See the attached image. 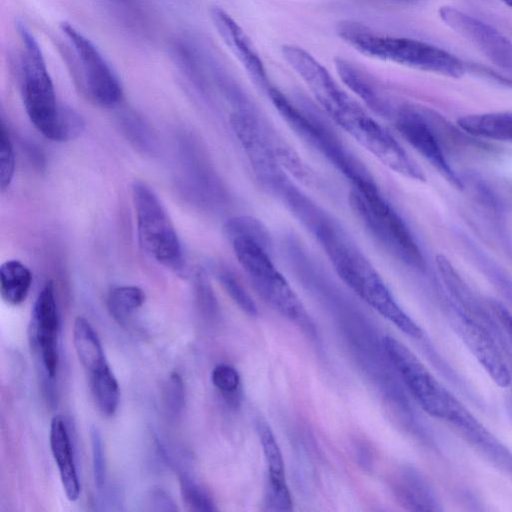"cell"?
Masks as SVG:
<instances>
[{"instance_id": "cell-1", "label": "cell", "mask_w": 512, "mask_h": 512, "mask_svg": "<svg viewBox=\"0 0 512 512\" xmlns=\"http://www.w3.org/2000/svg\"><path fill=\"white\" fill-rule=\"evenodd\" d=\"M314 237L337 275L356 295L406 335L422 336L421 327L401 308L371 262L336 221L321 227Z\"/></svg>"}, {"instance_id": "cell-2", "label": "cell", "mask_w": 512, "mask_h": 512, "mask_svg": "<svg viewBox=\"0 0 512 512\" xmlns=\"http://www.w3.org/2000/svg\"><path fill=\"white\" fill-rule=\"evenodd\" d=\"M16 29L21 43V94L26 114L47 139L67 142L85 129L81 115L59 104L41 47L29 28L20 21Z\"/></svg>"}, {"instance_id": "cell-3", "label": "cell", "mask_w": 512, "mask_h": 512, "mask_svg": "<svg viewBox=\"0 0 512 512\" xmlns=\"http://www.w3.org/2000/svg\"><path fill=\"white\" fill-rule=\"evenodd\" d=\"M336 33L355 50L376 59L452 78H460L466 71L456 56L420 40L378 34L348 20L338 23Z\"/></svg>"}, {"instance_id": "cell-4", "label": "cell", "mask_w": 512, "mask_h": 512, "mask_svg": "<svg viewBox=\"0 0 512 512\" xmlns=\"http://www.w3.org/2000/svg\"><path fill=\"white\" fill-rule=\"evenodd\" d=\"M227 240L260 296L307 334H313L314 326L307 310L272 259V245L243 236Z\"/></svg>"}, {"instance_id": "cell-5", "label": "cell", "mask_w": 512, "mask_h": 512, "mask_svg": "<svg viewBox=\"0 0 512 512\" xmlns=\"http://www.w3.org/2000/svg\"><path fill=\"white\" fill-rule=\"evenodd\" d=\"M59 33V47L80 94L96 106H116L123 97V89L98 48L66 21L59 24Z\"/></svg>"}, {"instance_id": "cell-6", "label": "cell", "mask_w": 512, "mask_h": 512, "mask_svg": "<svg viewBox=\"0 0 512 512\" xmlns=\"http://www.w3.org/2000/svg\"><path fill=\"white\" fill-rule=\"evenodd\" d=\"M349 202L366 230L390 255L412 268L424 267V258L417 242L376 183L353 187Z\"/></svg>"}, {"instance_id": "cell-7", "label": "cell", "mask_w": 512, "mask_h": 512, "mask_svg": "<svg viewBox=\"0 0 512 512\" xmlns=\"http://www.w3.org/2000/svg\"><path fill=\"white\" fill-rule=\"evenodd\" d=\"M266 94L295 134L324 156L353 187L375 182L365 166L315 113L299 107L273 85L268 88Z\"/></svg>"}, {"instance_id": "cell-8", "label": "cell", "mask_w": 512, "mask_h": 512, "mask_svg": "<svg viewBox=\"0 0 512 512\" xmlns=\"http://www.w3.org/2000/svg\"><path fill=\"white\" fill-rule=\"evenodd\" d=\"M131 192L141 247L160 265L179 275L185 274L183 248L161 200L143 181L135 180Z\"/></svg>"}, {"instance_id": "cell-9", "label": "cell", "mask_w": 512, "mask_h": 512, "mask_svg": "<svg viewBox=\"0 0 512 512\" xmlns=\"http://www.w3.org/2000/svg\"><path fill=\"white\" fill-rule=\"evenodd\" d=\"M383 346L420 407L430 416L448 421L459 405L455 398L401 341L385 336Z\"/></svg>"}, {"instance_id": "cell-10", "label": "cell", "mask_w": 512, "mask_h": 512, "mask_svg": "<svg viewBox=\"0 0 512 512\" xmlns=\"http://www.w3.org/2000/svg\"><path fill=\"white\" fill-rule=\"evenodd\" d=\"M340 127L392 171L410 179L425 180L422 170L401 144L364 109Z\"/></svg>"}, {"instance_id": "cell-11", "label": "cell", "mask_w": 512, "mask_h": 512, "mask_svg": "<svg viewBox=\"0 0 512 512\" xmlns=\"http://www.w3.org/2000/svg\"><path fill=\"white\" fill-rule=\"evenodd\" d=\"M281 54L335 123L358 105L338 85L329 71L303 48L285 44L281 47Z\"/></svg>"}, {"instance_id": "cell-12", "label": "cell", "mask_w": 512, "mask_h": 512, "mask_svg": "<svg viewBox=\"0 0 512 512\" xmlns=\"http://www.w3.org/2000/svg\"><path fill=\"white\" fill-rule=\"evenodd\" d=\"M429 109L406 105L396 114L395 126L406 141L423 156L451 185L462 188V183L447 161L439 139L433 130Z\"/></svg>"}, {"instance_id": "cell-13", "label": "cell", "mask_w": 512, "mask_h": 512, "mask_svg": "<svg viewBox=\"0 0 512 512\" xmlns=\"http://www.w3.org/2000/svg\"><path fill=\"white\" fill-rule=\"evenodd\" d=\"M441 20L467 39L496 66L512 73V41L490 25L451 6L439 9Z\"/></svg>"}, {"instance_id": "cell-14", "label": "cell", "mask_w": 512, "mask_h": 512, "mask_svg": "<svg viewBox=\"0 0 512 512\" xmlns=\"http://www.w3.org/2000/svg\"><path fill=\"white\" fill-rule=\"evenodd\" d=\"M32 343L39 353L46 376L55 378L59 366L60 316L52 281L40 290L32 310Z\"/></svg>"}, {"instance_id": "cell-15", "label": "cell", "mask_w": 512, "mask_h": 512, "mask_svg": "<svg viewBox=\"0 0 512 512\" xmlns=\"http://www.w3.org/2000/svg\"><path fill=\"white\" fill-rule=\"evenodd\" d=\"M210 18L223 43L263 91L272 85L258 51L239 24L220 7L210 10Z\"/></svg>"}, {"instance_id": "cell-16", "label": "cell", "mask_w": 512, "mask_h": 512, "mask_svg": "<svg viewBox=\"0 0 512 512\" xmlns=\"http://www.w3.org/2000/svg\"><path fill=\"white\" fill-rule=\"evenodd\" d=\"M456 330L496 384L506 387L511 382L508 366L488 333L473 319L461 315Z\"/></svg>"}, {"instance_id": "cell-17", "label": "cell", "mask_w": 512, "mask_h": 512, "mask_svg": "<svg viewBox=\"0 0 512 512\" xmlns=\"http://www.w3.org/2000/svg\"><path fill=\"white\" fill-rule=\"evenodd\" d=\"M257 431L268 468L269 503L273 510L291 511L292 498L286 482L284 460L278 442L267 423L259 422Z\"/></svg>"}, {"instance_id": "cell-18", "label": "cell", "mask_w": 512, "mask_h": 512, "mask_svg": "<svg viewBox=\"0 0 512 512\" xmlns=\"http://www.w3.org/2000/svg\"><path fill=\"white\" fill-rule=\"evenodd\" d=\"M49 442L64 493L69 501L74 502L80 496V481L68 428L61 415L51 420Z\"/></svg>"}, {"instance_id": "cell-19", "label": "cell", "mask_w": 512, "mask_h": 512, "mask_svg": "<svg viewBox=\"0 0 512 512\" xmlns=\"http://www.w3.org/2000/svg\"><path fill=\"white\" fill-rule=\"evenodd\" d=\"M336 71L342 82L353 91L365 104L379 114H386L390 110L388 98L378 83L354 63L335 58Z\"/></svg>"}, {"instance_id": "cell-20", "label": "cell", "mask_w": 512, "mask_h": 512, "mask_svg": "<svg viewBox=\"0 0 512 512\" xmlns=\"http://www.w3.org/2000/svg\"><path fill=\"white\" fill-rule=\"evenodd\" d=\"M72 338L76 355L89 375L109 367L101 341L85 317L75 318Z\"/></svg>"}, {"instance_id": "cell-21", "label": "cell", "mask_w": 512, "mask_h": 512, "mask_svg": "<svg viewBox=\"0 0 512 512\" xmlns=\"http://www.w3.org/2000/svg\"><path fill=\"white\" fill-rule=\"evenodd\" d=\"M459 127L476 137L512 141V113L491 112L466 115L458 119Z\"/></svg>"}, {"instance_id": "cell-22", "label": "cell", "mask_w": 512, "mask_h": 512, "mask_svg": "<svg viewBox=\"0 0 512 512\" xmlns=\"http://www.w3.org/2000/svg\"><path fill=\"white\" fill-rule=\"evenodd\" d=\"M32 286L30 269L19 260H7L0 268V295L11 306L21 305Z\"/></svg>"}, {"instance_id": "cell-23", "label": "cell", "mask_w": 512, "mask_h": 512, "mask_svg": "<svg viewBox=\"0 0 512 512\" xmlns=\"http://www.w3.org/2000/svg\"><path fill=\"white\" fill-rule=\"evenodd\" d=\"M145 302L144 291L134 285H123L112 288L107 296V309L111 317L121 325H126L132 315Z\"/></svg>"}, {"instance_id": "cell-24", "label": "cell", "mask_w": 512, "mask_h": 512, "mask_svg": "<svg viewBox=\"0 0 512 512\" xmlns=\"http://www.w3.org/2000/svg\"><path fill=\"white\" fill-rule=\"evenodd\" d=\"M89 381L99 410L106 416H113L120 402V387L110 366L89 375Z\"/></svg>"}, {"instance_id": "cell-25", "label": "cell", "mask_w": 512, "mask_h": 512, "mask_svg": "<svg viewBox=\"0 0 512 512\" xmlns=\"http://www.w3.org/2000/svg\"><path fill=\"white\" fill-rule=\"evenodd\" d=\"M119 125L127 139L143 153H153L156 149L155 137L145 121L133 111H125L119 116Z\"/></svg>"}, {"instance_id": "cell-26", "label": "cell", "mask_w": 512, "mask_h": 512, "mask_svg": "<svg viewBox=\"0 0 512 512\" xmlns=\"http://www.w3.org/2000/svg\"><path fill=\"white\" fill-rule=\"evenodd\" d=\"M216 276L233 302L246 314L255 316L257 307L239 279L226 267H218Z\"/></svg>"}, {"instance_id": "cell-27", "label": "cell", "mask_w": 512, "mask_h": 512, "mask_svg": "<svg viewBox=\"0 0 512 512\" xmlns=\"http://www.w3.org/2000/svg\"><path fill=\"white\" fill-rule=\"evenodd\" d=\"M211 380L227 401L235 403L239 399L241 381L233 366L224 363L216 365L212 370Z\"/></svg>"}, {"instance_id": "cell-28", "label": "cell", "mask_w": 512, "mask_h": 512, "mask_svg": "<svg viewBox=\"0 0 512 512\" xmlns=\"http://www.w3.org/2000/svg\"><path fill=\"white\" fill-rule=\"evenodd\" d=\"M15 172V153L9 132L1 121L0 125V187L4 192L10 186Z\"/></svg>"}, {"instance_id": "cell-29", "label": "cell", "mask_w": 512, "mask_h": 512, "mask_svg": "<svg viewBox=\"0 0 512 512\" xmlns=\"http://www.w3.org/2000/svg\"><path fill=\"white\" fill-rule=\"evenodd\" d=\"M90 439L94 484L96 489L101 492L106 484L107 461L102 436L95 426L90 429Z\"/></svg>"}, {"instance_id": "cell-30", "label": "cell", "mask_w": 512, "mask_h": 512, "mask_svg": "<svg viewBox=\"0 0 512 512\" xmlns=\"http://www.w3.org/2000/svg\"><path fill=\"white\" fill-rule=\"evenodd\" d=\"M180 490L185 504L195 511H215L217 508L210 496L191 478H180Z\"/></svg>"}, {"instance_id": "cell-31", "label": "cell", "mask_w": 512, "mask_h": 512, "mask_svg": "<svg viewBox=\"0 0 512 512\" xmlns=\"http://www.w3.org/2000/svg\"><path fill=\"white\" fill-rule=\"evenodd\" d=\"M164 403L173 416L179 415L185 407V386L182 377L172 372L164 386Z\"/></svg>"}, {"instance_id": "cell-32", "label": "cell", "mask_w": 512, "mask_h": 512, "mask_svg": "<svg viewBox=\"0 0 512 512\" xmlns=\"http://www.w3.org/2000/svg\"><path fill=\"white\" fill-rule=\"evenodd\" d=\"M194 288L197 301L201 308L206 312L214 311L216 306L215 297L202 270L196 271L194 275Z\"/></svg>"}, {"instance_id": "cell-33", "label": "cell", "mask_w": 512, "mask_h": 512, "mask_svg": "<svg viewBox=\"0 0 512 512\" xmlns=\"http://www.w3.org/2000/svg\"><path fill=\"white\" fill-rule=\"evenodd\" d=\"M152 503L156 510L175 511L177 507L173 500L163 490H156L152 494Z\"/></svg>"}, {"instance_id": "cell-34", "label": "cell", "mask_w": 512, "mask_h": 512, "mask_svg": "<svg viewBox=\"0 0 512 512\" xmlns=\"http://www.w3.org/2000/svg\"><path fill=\"white\" fill-rule=\"evenodd\" d=\"M116 11L128 14L136 13V4L134 0H104Z\"/></svg>"}, {"instance_id": "cell-35", "label": "cell", "mask_w": 512, "mask_h": 512, "mask_svg": "<svg viewBox=\"0 0 512 512\" xmlns=\"http://www.w3.org/2000/svg\"><path fill=\"white\" fill-rule=\"evenodd\" d=\"M494 310L512 339V315L500 304H495Z\"/></svg>"}, {"instance_id": "cell-36", "label": "cell", "mask_w": 512, "mask_h": 512, "mask_svg": "<svg viewBox=\"0 0 512 512\" xmlns=\"http://www.w3.org/2000/svg\"><path fill=\"white\" fill-rule=\"evenodd\" d=\"M393 1L404 2V3H411V2H416L418 0H393Z\"/></svg>"}, {"instance_id": "cell-37", "label": "cell", "mask_w": 512, "mask_h": 512, "mask_svg": "<svg viewBox=\"0 0 512 512\" xmlns=\"http://www.w3.org/2000/svg\"><path fill=\"white\" fill-rule=\"evenodd\" d=\"M505 4L512 7V0H502Z\"/></svg>"}]
</instances>
